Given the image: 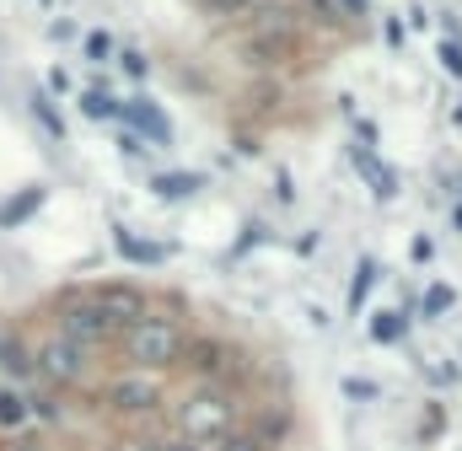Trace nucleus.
Segmentation results:
<instances>
[{"mask_svg": "<svg viewBox=\"0 0 462 451\" xmlns=\"http://www.w3.org/2000/svg\"><path fill=\"white\" fill-rule=\"evenodd\" d=\"M167 419L183 441H216L242 425V403H236V387L226 382H194L183 387L178 398H167Z\"/></svg>", "mask_w": 462, "mask_h": 451, "instance_id": "1", "label": "nucleus"}, {"mask_svg": "<svg viewBox=\"0 0 462 451\" xmlns=\"http://www.w3.org/2000/svg\"><path fill=\"white\" fill-rule=\"evenodd\" d=\"M114 349H118L124 365L151 371V376H167V371H178L183 354H189V328H183L178 318H167V312H145L140 323H129V328L118 334Z\"/></svg>", "mask_w": 462, "mask_h": 451, "instance_id": "2", "label": "nucleus"}, {"mask_svg": "<svg viewBox=\"0 0 462 451\" xmlns=\"http://www.w3.org/2000/svg\"><path fill=\"white\" fill-rule=\"evenodd\" d=\"M97 398H103V409L118 414V419H145V414H162V409H167V387H162V376L134 371V365H118L114 376H103Z\"/></svg>", "mask_w": 462, "mask_h": 451, "instance_id": "3", "label": "nucleus"}, {"mask_svg": "<svg viewBox=\"0 0 462 451\" xmlns=\"http://www.w3.org/2000/svg\"><path fill=\"white\" fill-rule=\"evenodd\" d=\"M54 328H60L65 338H76L87 354H103V349L118 344V328L97 312L92 290H87V296H60V301H54Z\"/></svg>", "mask_w": 462, "mask_h": 451, "instance_id": "4", "label": "nucleus"}, {"mask_svg": "<svg viewBox=\"0 0 462 451\" xmlns=\"http://www.w3.org/2000/svg\"><path fill=\"white\" fill-rule=\"evenodd\" d=\"M97 354H87L76 338H65L60 328H49V334L32 344V376L38 382H49V387H76V382H87V365H92Z\"/></svg>", "mask_w": 462, "mask_h": 451, "instance_id": "5", "label": "nucleus"}, {"mask_svg": "<svg viewBox=\"0 0 462 451\" xmlns=\"http://www.w3.org/2000/svg\"><path fill=\"white\" fill-rule=\"evenodd\" d=\"M183 365H189V376L194 382H226L247 365V354L236 349V344H226V338L216 334H189V354H183Z\"/></svg>", "mask_w": 462, "mask_h": 451, "instance_id": "6", "label": "nucleus"}, {"mask_svg": "<svg viewBox=\"0 0 462 451\" xmlns=\"http://www.w3.org/2000/svg\"><path fill=\"white\" fill-rule=\"evenodd\" d=\"M92 301H97V312L114 323L118 334L129 328V323H140L145 312H151V301H145V290L140 285H129V280H103V285H92Z\"/></svg>", "mask_w": 462, "mask_h": 451, "instance_id": "7", "label": "nucleus"}, {"mask_svg": "<svg viewBox=\"0 0 462 451\" xmlns=\"http://www.w3.org/2000/svg\"><path fill=\"white\" fill-rule=\"evenodd\" d=\"M124 118H129L134 129H145L156 145H172V140H178V134H172V118L156 108L151 97H134V103H124Z\"/></svg>", "mask_w": 462, "mask_h": 451, "instance_id": "8", "label": "nucleus"}, {"mask_svg": "<svg viewBox=\"0 0 462 451\" xmlns=\"http://www.w3.org/2000/svg\"><path fill=\"white\" fill-rule=\"evenodd\" d=\"M27 419H32V398L16 387H0V436H27Z\"/></svg>", "mask_w": 462, "mask_h": 451, "instance_id": "9", "label": "nucleus"}, {"mask_svg": "<svg viewBox=\"0 0 462 451\" xmlns=\"http://www.w3.org/2000/svg\"><path fill=\"white\" fill-rule=\"evenodd\" d=\"M0 371L16 376V382L32 376V344H27L22 334H0Z\"/></svg>", "mask_w": 462, "mask_h": 451, "instance_id": "10", "label": "nucleus"}, {"mask_svg": "<svg viewBox=\"0 0 462 451\" xmlns=\"http://www.w3.org/2000/svg\"><path fill=\"white\" fill-rule=\"evenodd\" d=\"M189 451H269L247 425H236V430H226V436H216V441H183Z\"/></svg>", "mask_w": 462, "mask_h": 451, "instance_id": "11", "label": "nucleus"}, {"mask_svg": "<svg viewBox=\"0 0 462 451\" xmlns=\"http://www.w3.org/2000/svg\"><path fill=\"white\" fill-rule=\"evenodd\" d=\"M38 210H43V189H22V194L0 199V226H22L27 216H38Z\"/></svg>", "mask_w": 462, "mask_h": 451, "instance_id": "12", "label": "nucleus"}, {"mask_svg": "<svg viewBox=\"0 0 462 451\" xmlns=\"http://www.w3.org/2000/svg\"><path fill=\"white\" fill-rule=\"evenodd\" d=\"M81 113H87V118H124V103L108 92V81H97V87L81 92Z\"/></svg>", "mask_w": 462, "mask_h": 451, "instance_id": "13", "label": "nucleus"}, {"mask_svg": "<svg viewBox=\"0 0 462 451\" xmlns=\"http://www.w3.org/2000/svg\"><path fill=\"white\" fill-rule=\"evenodd\" d=\"M151 189H156L162 199H183V194H199L205 178H199V172H162V178H151Z\"/></svg>", "mask_w": 462, "mask_h": 451, "instance_id": "14", "label": "nucleus"}, {"mask_svg": "<svg viewBox=\"0 0 462 451\" xmlns=\"http://www.w3.org/2000/svg\"><path fill=\"white\" fill-rule=\"evenodd\" d=\"M376 274H382V269H376L371 258H360V269H355V280H349V312H355V318H360V307H365V296H371Z\"/></svg>", "mask_w": 462, "mask_h": 451, "instance_id": "15", "label": "nucleus"}, {"mask_svg": "<svg viewBox=\"0 0 462 451\" xmlns=\"http://www.w3.org/2000/svg\"><path fill=\"white\" fill-rule=\"evenodd\" d=\"M355 161L365 167V183L376 189V199H393V178H387V167H382V161H376L371 151H355Z\"/></svg>", "mask_w": 462, "mask_h": 451, "instance_id": "16", "label": "nucleus"}, {"mask_svg": "<svg viewBox=\"0 0 462 451\" xmlns=\"http://www.w3.org/2000/svg\"><path fill=\"white\" fill-rule=\"evenodd\" d=\"M118 247H124L129 258H140V263H156V258H167V247H162V242H134L129 231H118Z\"/></svg>", "mask_w": 462, "mask_h": 451, "instance_id": "17", "label": "nucleus"}, {"mask_svg": "<svg viewBox=\"0 0 462 451\" xmlns=\"http://www.w3.org/2000/svg\"><path fill=\"white\" fill-rule=\"evenodd\" d=\"M81 54H87L92 65H108V60H114V38H108V32H87V38H81Z\"/></svg>", "mask_w": 462, "mask_h": 451, "instance_id": "18", "label": "nucleus"}, {"mask_svg": "<svg viewBox=\"0 0 462 451\" xmlns=\"http://www.w3.org/2000/svg\"><path fill=\"white\" fill-rule=\"evenodd\" d=\"M334 22H365L371 16V0H328Z\"/></svg>", "mask_w": 462, "mask_h": 451, "instance_id": "19", "label": "nucleus"}, {"mask_svg": "<svg viewBox=\"0 0 462 451\" xmlns=\"http://www.w3.org/2000/svg\"><path fill=\"white\" fill-rule=\"evenodd\" d=\"M403 323H409L403 312H382V318L371 323V338H382V344H393V338L403 334Z\"/></svg>", "mask_w": 462, "mask_h": 451, "instance_id": "20", "label": "nucleus"}, {"mask_svg": "<svg viewBox=\"0 0 462 451\" xmlns=\"http://www.w3.org/2000/svg\"><path fill=\"white\" fill-rule=\"evenodd\" d=\"M452 301H457V296H452V285H430V290H425V318H441Z\"/></svg>", "mask_w": 462, "mask_h": 451, "instance_id": "21", "label": "nucleus"}, {"mask_svg": "<svg viewBox=\"0 0 462 451\" xmlns=\"http://www.w3.org/2000/svg\"><path fill=\"white\" fill-rule=\"evenodd\" d=\"M199 5H205L210 16H242V11H253L258 0H199Z\"/></svg>", "mask_w": 462, "mask_h": 451, "instance_id": "22", "label": "nucleus"}, {"mask_svg": "<svg viewBox=\"0 0 462 451\" xmlns=\"http://www.w3.org/2000/svg\"><path fill=\"white\" fill-rule=\"evenodd\" d=\"M32 113H38V124H43V129H49V134H54V140H60V134H65V124H60V113L49 108V103H43V97H32Z\"/></svg>", "mask_w": 462, "mask_h": 451, "instance_id": "23", "label": "nucleus"}, {"mask_svg": "<svg viewBox=\"0 0 462 451\" xmlns=\"http://www.w3.org/2000/svg\"><path fill=\"white\" fill-rule=\"evenodd\" d=\"M441 65L462 81V43H457V38H447V43H441Z\"/></svg>", "mask_w": 462, "mask_h": 451, "instance_id": "24", "label": "nucleus"}, {"mask_svg": "<svg viewBox=\"0 0 462 451\" xmlns=\"http://www.w3.org/2000/svg\"><path fill=\"white\" fill-rule=\"evenodd\" d=\"M345 392L355 398V403H371V398H376V382H355V376H349V382H345Z\"/></svg>", "mask_w": 462, "mask_h": 451, "instance_id": "25", "label": "nucleus"}, {"mask_svg": "<svg viewBox=\"0 0 462 451\" xmlns=\"http://www.w3.org/2000/svg\"><path fill=\"white\" fill-rule=\"evenodd\" d=\"M129 451H189L183 441H134Z\"/></svg>", "mask_w": 462, "mask_h": 451, "instance_id": "26", "label": "nucleus"}, {"mask_svg": "<svg viewBox=\"0 0 462 451\" xmlns=\"http://www.w3.org/2000/svg\"><path fill=\"white\" fill-rule=\"evenodd\" d=\"M382 32H387V49H403V22H398V16H387Z\"/></svg>", "mask_w": 462, "mask_h": 451, "instance_id": "27", "label": "nucleus"}, {"mask_svg": "<svg viewBox=\"0 0 462 451\" xmlns=\"http://www.w3.org/2000/svg\"><path fill=\"white\" fill-rule=\"evenodd\" d=\"M124 70H129V76H145L151 65H145V54H134V49H124Z\"/></svg>", "mask_w": 462, "mask_h": 451, "instance_id": "28", "label": "nucleus"}, {"mask_svg": "<svg viewBox=\"0 0 462 451\" xmlns=\"http://www.w3.org/2000/svg\"><path fill=\"white\" fill-rule=\"evenodd\" d=\"M49 92H70V76H65V70H60V65H54V70H49Z\"/></svg>", "mask_w": 462, "mask_h": 451, "instance_id": "29", "label": "nucleus"}, {"mask_svg": "<svg viewBox=\"0 0 462 451\" xmlns=\"http://www.w3.org/2000/svg\"><path fill=\"white\" fill-rule=\"evenodd\" d=\"M452 226H457V231H462V205H452Z\"/></svg>", "mask_w": 462, "mask_h": 451, "instance_id": "30", "label": "nucleus"}]
</instances>
